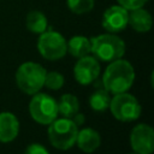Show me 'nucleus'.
<instances>
[{"label": "nucleus", "mask_w": 154, "mask_h": 154, "mask_svg": "<svg viewBox=\"0 0 154 154\" xmlns=\"http://www.w3.org/2000/svg\"><path fill=\"white\" fill-rule=\"evenodd\" d=\"M135 69L130 61L120 58L111 61L101 78L102 87L109 94H119L128 91L135 82Z\"/></svg>", "instance_id": "nucleus-1"}, {"label": "nucleus", "mask_w": 154, "mask_h": 154, "mask_svg": "<svg viewBox=\"0 0 154 154\" xmlns=\"http://www.w3.org/2000/svg\"><path fill=\"white\" fill-rule=\"evenodd\" d=\"M125 42L116 34L107 32L90 38V54L99 61L111 63L125 54Z\"/></svg>", "instance_id": "nucleus-2"}, {"label": "nucleus", "mask_w": 154, "mask_h": 154, "mask_svg": "<svg viewBox=\"0 0 154 154\" xmlns=\"http://www.w3.org/2000/svg\"><path fill=\"white\" fill-rule=\"evenodd\" d=\"M46 72L47 70L41 64L35 61H25L20 64L16 71V84L24 94L34 95L43 88Z\"/></svg>", "instance_id": "nucleus-3"}, {"label": "nucleus", "mask_w": 154, "mask_h": 154, "mask_svg": "<svg viewBox=\"0 0 154 154\" xmlns=\"http://www.w3.org/2000/svg\"><path fill=\"white\" fill-rule=\"evenodd\" d=\"M78 126L70 118H55L48 124L47 138L52 147L59 150H67L76 144Z\"/></svg>", "instance_id": "nucleus-4"}, {"label": "nucleus", "mask_w": 154, "mask_h": 154, "mask_svg": "<svg viewBox=\"0 0 154 154\" xmlns=\"http://www.w3.org/2000/svg\"><path fill=\"white\" fill-rule=\"evenodd\" d=\"M108 109L117 120L123 123L134 122L138 119L142 113L141 103L132 94L128 91L114 94L111 97Z\"/></svg>", "instance_id": "nucleus-5"}, {"label": "nucleus", "mask_w": 154, "mask_h": 154, "mask_svg": "<svg viewBox=\"0 0 154 154\" xmlns=\"http://www.w3.org/2000/svg\"><path fill=\"white\" fill-rule=\"evenodd\" d=\"M29 114L34 122L41 125L51 124L55 118H58V101L46 93H36L31 95L29 101Z\"/></svg>", "instance_id": "nucleus-6"}, {"label": "nucleus", "mask_w": 154, "mask_h": 154, "mask_svg": "<svg viewBox=\"0 0 154 154\" xmlns=\"http://www.w3.org/2000/svg\"><path fill=\"white\" fill-rule=\"evenodd\" d=\"M37 51L41 57L46 60H59L64 58L67 53L66 38L60 32L47 29L38 36Z\"/></svg>", "instance_id": "nucleus-7"}, {"label": "nucleus", "mask_w": 154, "mask_h": 154, "mask_svg": "<svg viewBox=\"0 0 154 154\" xmlns=\"http://www.w3.org/2000/svg\"><path fill=\"white\" fill-rule=\"evenodd\" d=\"M130 147L138 154H152L154 150V130L149 124L140 123L130 131Z\"/></svg>", "instance_id": "nucleus-8"}, {"label": "nucleus", "mask_w": 154, "mask_h": 154, "mask_svg": "<svg viewBox=\"0 0 154 154\" xmlns=\"http://www.w3.org/2000/svg\"><path fill=\"white\" fill-rule=\"evenodd\" d=\"M100 71L101 66L99 60L95 57L88 54L77 59L73 66V77L78 84L89 85L99 78Z\"/></svg>", "instance_id": "nucleus-9"}, {"label": "nucleus", "mask_w": 154, "mask_h": 154, "mask_svg": "<svg viewBox=\"0 0 154 154\" xmlns=\"http://www.w3.org/2000/svg\"><path fill=\"white\" fill-rule=\"evenodd\" d=\"M128 14L129 11L120 5L109 6L102 14L101 25L107 32H120L128 26Z\"/></svg>", "instance_id": "nucleus-10"}, {"label": "nucleus", "mask_w": 154, "mask_h": 154, "mask_svg": "<svg viewBox=\"0 0 154 154\" xmlns=\"http://www.w3.org/2000/svg\"><path fill=\"white\" fill-rule=\"evenodd\" d=\"M20 130V123L17 116L12 112H0V142L10 143L14 141Z\"/></svg>", "instance_id": "nucleus-11"}, {"label": "nucleus", "mask_w": 154, "mask_h": 154, "mask_svg": "<svg viewBox=\"0 0 154 154\" xmlns=\"http://www.w3.org/2000/svg\"><path fill=\"white\" fill-rule=\"evenodd\" d=\"M77 147L85 154L94 153L101 144V136L99 131L93 128H83L78 129L77 137H76Z\"/></svg>", "instance_id": "nucleus-12"}, {"label": "nucleus", "mask_w": 154, "mask_h": 154, "mask_svg": "<svg viewBox=\"0 0 154 154\" xmlns=\"http://www.w3.org/2000/svg\"><path fill=\"white\" fill-rule=\"evenodd\" d=\"M128 25L137 32H147L152 29L153 18L152 14L143 7L131 10L128 14Z\"/></svg>", "instance_id": "nucleus-13"}, {"label": "nucleus", "mask_w": 154, "mask_h": 154, "mask_svg": "<svg viewBox=\"0 0 154 154\" xmlns=\"http://www.w3.org/2000/svg\"><path fill=\"white\" fill-rule=\"evenodd\" d=\"M67 53L73 58H82L84 55L90 54V38L83 35L72 36L69 41H66Z\"/></svg>", "instance_id": "nucleus-14"}, {"label": "nucleus", "mask_w": 154, "mask_h": 154, "mask_svg": "<svg viewBox=\"0 0 154 154\" xmlns=\"http://www.w3.org/2000/svg\"><path fill=\"white\" fill-rule=\"evenodd\" d=\"M79 111V101L75 94H63L58 100V113L64 118H72Z\"/></svg>", "instance_id": "nucleus-15"}, {"label": "nucleus", "mask_w": 154, "mask_h": 154, "mask_svg": "<svg viewBox=\"0 0 154 154\" xmlns=\"http://www.w3.org/2000/svg\"><path fill=\"white\" fill-rule=\"evenodd\" d=\"M25 26L30 32L40 35L48 29V19L43 12L34 10L26 14Z\"/></svg>", "instance_id": "nucleus-16"}, {"label": "nucleus", "mask_w": 154, "mask_h": 154, "mask_svg": "<svg viewBox=\"0 0 154 154\" xmlns=\"http://www.w3.org/2000/svg\"><path fill=\"white\" fill-rule=\"evenodd\" d=\"M111 94L103 89V88H97L95 91H93L89 96V106L93 111L95 112H103L108 109L109 102H111Z\"/></svg>", "instance_id": "nucleus-17"}, {"label": "nucleus", "mask_w": 154, "mask_h": 154, "mask_svg": "<svg viewBox=\"0 0 154 154\" xmlns=\"http://www.w3.org/2000/svg\"><path fill=\"white\" fill-rule=\"evenodd\" d=\"M65 84V77L63 73L58 71H47L46 77H45V85L46 88L51 90H59L64 87Z\"/></svg>", "instance_id": "nucleus-18"}, {"label": "nucleus", "mask_w": 154, "mask_h": 154, "mask_svg": "<svg viewBox=\"0 0 154 154\" xmlns=\"http://www.w3.org/2000/svg\"><path fill=\"white\" fill-rule=\"evenodd\" d=\"M94 0H66V5L75 14H84L93 10Z\"/></svg>", "instance_id": "nucleus-19"}, {"label": "nucleus", "mask_w": 154, "mask_h": 154, "mask_svg": "<svg viewBox=\"0 0 154 154\" xmlns=\"http://www.w3.org/2000/svg\"><path fill=\"white\" fill-rule=\"evenodd\" d=\"M117 1H118V5L126 8L128 11H131V10L143 7L148 0H117Z\"/></svg>", "instance_id": "nucleus-20"}, {"label": "nucleus", "mask_w": 154, "mask_h": 154, "mask_svg": "<svg viewBox=\"0 0 154 154\" xmlns=\"http://www.w3.org/2000/svg\"><path fill=\"white\" fill-rule=\"evenodd\" d=\"M23 154H51V153L43 144L34 142V143H30L29 146H26Z\"/></svg>", "instance_id": "nucleus-21"}, {"label": "nucleus", "mask_w": 154, "mask_h": 154, "mask_svg": "<svg viewBox=\"0 0 154 154\" xmlns=\"http://www.w3.org/2000/svg\"><path fill=\"white\" fill-rule=\"evenodd\" d=\"M70 119H71V120H72V122L78 126V128H79V126H82V125L85 123V117H84V114H83V113H81L79 111H78V112H77L72 118H70Z\"/></svg>", "instance_id": "nucleus-22"}, {"label": "nucleus", "mask_w": 154, "mask_h": 154, "mask_svg": "<svg viewBox=\"0 0 154 154\" xmlns=\"http://www.w3.org/2000/svg\"><path fill=\"white\" fill-rule=\"evenodd\" d=\"M128 154H138V153H136V152L132 150V152H130V153H128Z\"/></svg>", "instance_id": "nucleus-23"}]
</instances>
